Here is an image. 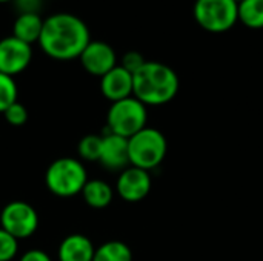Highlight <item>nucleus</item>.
Listing matches in <instances>:
<instances>
[{
    "instance_id": "nucleus-15",
    "label": "nucleus",
    "mask_w": 263,
    "mask_h": 261,
    "mask_svg": "<svg viewBox=\"0 0 263 261\" xmlns=\"http://www.w3.org/2000/svg\"><path fill=\"white\" fill-rule=\"evenodd\" d=\"M82 197L89 208L105 209L114 198V189L103 180H88L82 191Z\"/></svg>"
},
{
    "instance_id": "nucleus-5",
    "label": "nucleus",
    "mask_w": 263,
    "mask_h": 261,
    "mask_svg": "<svg viewBox=\"0 0 263 261\" xmlns=\"http://www.w3.org/2000/svg\"><path fill=\"white\" fill-rule=\"evenodd\" d=\"M148 111L146 106L134 95L111 103L106 114L108 132L117 134L125 138H131L137 132L146 128Z\"/></svg>"
},
{
    "instance_id": "nucleus-3",
    "label": "nucleus",
    "mask_w": 263,
    "mask_h": 261,
    "mask_svg": "<svg viewBox=\"0 0 263 261\" xmlns=\"http://www.w3.org/2000/svg\"><path fill=\"white\" fill-rule=\"evenodd\" d=\"M88 182L85 165L72 157L54 160L45 172V185L48 191L60 198H69L82 194Z\"/></svg>"
},
{
    "instance_id": "nucleus-19",
    "label": "nucleus",
    "mask_w": 263,
    "mask_h": 261,
    "mask_svg": "<svg viewBox=\"0 0 263 261\" xmlns=\"http://www.w3.org/2000/svg\"><path fill=\"white\" fill-rule=\"evenodd\" d=\"M17 95H18V89L14 77L0 72V112L2 114L17 102Z\"/></svg>"
},
{
    "instance_id": "nucleus-8",
    "label": "nucleus",
    "mask_w": 263,
    "mask_h": 261,
    "mask_svg": "<svg viewBox=\"0 0 263 261\" xmlns=\"http://www.w3.org/2000/svg\"><path fill=\"white\" fill-rule=\"evenodd\" d=\"M153 188V178L148 171L136 166L123 169L116 182V192L123 202L139 203L148 197Z\"/></svg>"
},
{
    "instance_id": "nucleus-14",
    "label": "nucleus",
    "mask_w": 263,
    "mask_h": 261,
    "mask_svg": "<svg viewBox=\"0 0 263 261\" xmlns=\"http://www.w3.org/2000/svg\"><path fill=\"white\" fill-rule=\"evenodd\" d=\"M45 18L40 14H18L12 25V35L18 40L32 45L39 43Z\"/></svg>"
},
{
    "instance_id": "nucleus-10",
    "label": "nucleus",
    "mask_w": 263,
    "mask_h": 261,
    "mask_svg": "<svg viewBox=\"0 0 263 261\" xmlns=\"http://www.w3.org/2000/svg\"><path fill=\"white\" fill-rule=\"evenodd\" d=\"M79 60L88 74L100 78L117 66L116 51L112 49L111 45L100 40H91L89 45L82 52V55L79 57Z\"/></svg>"
},
{
    "instance_id": "nucleus-25",
    "label": "nucleus",
    "mask_w": 263,
    "mask_h": 261,
    "mask_svg": "<svg viewBox=\"0 0 263 261\" xmlns=\"http://www.w3.org/2000/svg\"><path fill=\"white\" fill-rule=\"evenodd\" d=\"M9 2H14V0H0V3H9Z\"/></svg>"
},
{
    "instance_id": "nucleus-6",
    "label": "nucleus",
    "mask_w": 263,
    "mask_h": 261,
    "mask_svg": "<svg viewBox=\"0 0 263 261\" xmlns=\"http://www.w3.org/2000/svg\"><path fill=\"white\" fill-rule=\"evenodd\" d=\"M194 18L208 32H225L239 20V3L236 0H197Z\"/></svg>"
},
{
    "instance_id": "nucleus-13",
    "label": "nucleus",
    "mask_w": 263,
    "mask_h": 261,
    "mask_svg": "<svg viewBox=\"0 0 263 261\" xmlns=\"http://www.w3.org/2000/svg\"><path fill=\"white\" fill-rule=\"evenodd\" d=\"M96 248L92 242L82 234H71L65 237L57 251L59 261H92Z\"/></svg>"
},
{
    "instance_id": "nucleus-23",
    "label": "nucleus",
    "mask_w": 263,
    "mask_h": 261,
    "mask_svg": "<svg viewBox=\"0 0 263 261\" xmlns=\"http://www.w3.org/2000/svg\"><path fill=\"white\" fill-rule=\"evenodd\" d=\"M43 0H14L18 14H39Z\"/></svg>"
},
{
    "instance_id": "nucleus-2",
    "label": "nucleus",
    "mask_w": 263,
    "mask_h": 261,
    "mask_svg": "<svg viewBox=\"0 0 263 261\" xmlns=\"http://www.w3.org/2000/svg\"><path fill=\"white\" fill-rule=\"evenodd\" d=\"M133 95L145 106H162L170 103L179 92V75L173 68L160 62H146L133 74Z\"/></svg>"
},
{
    "instance_id": "nucleus-9",
    "label": "nucleus",
    "mask_w": 263,
    "mask_h": 261,
    "mask_svg": "<svg viewBox=\"0 0 263 261\" xmlns=\"http://www.w3.org/2000/svg\"><path fill=\"white\" fill-rule=\"evenodd\" d=\"M32 60L31 45L18 40L14 35L0 40V72L6 75H17L23 72Z\"/></svg>"
},
{
    "instance_id": "nucleus-21",
    "label": "nucleus",
    "mask_w": 263,
    "mask_h": 261,
    "mask_svg": "<svg viewBox=\"0 0 263 261\" xmlns=\"http://www.w3.org/2000/svg\"><path fill=\"white\" fill-rule=\"evenodd\" d=\"M3 117L8 125H11L14 128H20V126L26 125V122H28V109L20 102H15L3 112Z\"/></svg>"
},
{
    "instance_id": "nucleus-22",
    "label": "nucleus",
    "mask_w": 263,
    "mask_h": 261,
    "mask_svg": "<svg viewBox=\"0 0 263 261\" xmlns=\"http://www.w3.org/2000/svg\"><path fill=\"white\" fill-rule=\"evenodd\" d=\"M145 63H146V60L143 58V55H142L140 52H137V51H129V52H126V54L122 57L120 66L125 68L128 72L136 74Z\"/></svg>"
},
{
    "instance_id": "nucleus-12",
    "label": "nucleus",
    "mask_w": 263,
    "mask_h": 261,
    "mask_svg": "<svg viewBox=\"0 0 263 261\" xmlns=\"http://www.w3.org/2000/svg\"><path fill=\"white\" fill-rule=\"evenodd\" d=\"M133 89H134L133 74L128 72L120 65L112 68L100 78V91L103 97L111 103L133 97Z\"/></svg>"
},
{
    "instance_id": "nucleus-11",
    "label": "nucleus",
    "mask_w": 263,
    "mask_h": 261,
    "mask_svg": "<svg viewBox=\"0 0 263 261\" xmlns=\"http://www.w3.org/2000/svg\"><path fill=\"white\" fill-rule=\"evenodd\" d=\"M102 152L99 163L108 171L122 172L129 165V151H128V138L120 137L117 134L106 132L102 135Z\"/></svg>"
},
{
    "instance_id": "nucleus-1",
    "label": "nucleus",
    "mask_w": 263,
    "mask_h": 261,
    "mask_svg": "<svg viewBox=\"0 0 263 261\" xmlns=\"http://www.w3.org/2000/svg\"><path fill=\"white\" fill-rule=\"evenodd\" d=\"M89 42V29L80 17L57 12L45 18L39 46L48 57L68 62L79 58Z\"/></svg>"
},
{
    "instance_id": "nucleus-16",
    "label": "nucleus",
    "mask_w": 263,
    "mask_h": 261,
    "mask_svg": "<svg viewBox=\"0 0 263 261\" xmlns=\"http://www.w3.org/2000/svg\"><path fill=\"white\" fill-rule=\"evenodd\" d=\"M92 261H133V252L126 243L111 240L96 248Z\"/></svg>"
},
{
    "instance_id": "nucleus-18",
    "label": "nucleus",
    "mask_w": 263,
    "mask_h": 261,
    "mask_svg": "<svg viewBox=\"0 0 263 261\" xmlns=\"http://www.w3.org/2000/svg\"><path fill=\"white\" fill-rule=\"evenodd\" d=\"M102 135L97 134H88L80 138L77 145V152L80 160L83 162H99L100 152H102Z\"/></svg>"
},
{
    "instance_id": "nucleus-17",
    "label": "nucleus",
    "mask_w": 263,
    "mask_h": 261,
    "mask_svg": "<svg viewBox=\"0 0 263 261\" xmlns=\"http://www.w3.org/2000/svg\"><path fill=\"white\" fill-rule=\"evenodd\" d=\"M239 20L253 29L263 28V0H243L239 3Z\"/></svg>"
},
{
    "instance_id": "nucleus-4",
    "label": "nucleus",
    "mask_w": 263,
    "mask_h": 261,
    "mask_svg": "<svg viewBox=\"0 0 263 261\" xmlns=\"http://www.w3.org/2000/svg\"><path fill=\"white\" fill-rule=\"evenodd\" d=\"M129 165L143 171L159 168L168 152V142L162 131L146 126L131 138H128Z\"/></svg>"
},
{
    "instance_id": "nucleus-24",
    "label": "nucleus",
    "mask_w": 263,
    "mask_h": 261,
    "mask_svg": "<svg viewBox=\"0 0 263 261\" xmlns=\"http://www.w3.org/2000/svg\"><path fill=\"white\" fill-rule=\"evenodd\" d=\"M18 261H52L51 257L45 252V251H40V249H31V251H26Z\"/></svg>"
},
{
    "instance_id": "nucleus-7",
    "label": "nucleus",
    "mask_w": 263,
    "mask_h": 261,
    "mask_svg": "<svg viewBox=\"0 0 263 261\" xmlns=\"http://www.w3.org/2000/svg\"><path fill=\"white\" fill-rule=\"evenodd\" d=\"M0 228L17 240L29 238L39 229V214L29 203L14 200L2 209Z\"/></svg>"
},
{
    "instance_id": "nucleus-26",
    "label": "nucleus",
    "mask_w": 263,
    "mask_h": 261,
    "mask_svg": "<svg viewBox=\"0 0 263 261\" xmlns=\"http://www.w3.org/2000/svg\"><path fill=\"white\" fill-rule=\"evenodd\" d=\"M236 2H237V3H240V2H243V0H236Z\"/></svg>"
},
{
    "instance_id": "nucleus-20",
    "label": "nucleus",
    "mask_w": 263,
    "mask_h": 261,
    "mask_svg": "<svg viewBox=\"0 0 263 261\" xmlns=\"http://www.w3.org/2000/svg\"><path fill=\"white\" fill-rule=\"evenodd\" d=\"M18 252V240L0 228V261H11Z\"/></svg>"
}]
</instances>
